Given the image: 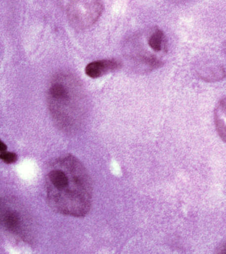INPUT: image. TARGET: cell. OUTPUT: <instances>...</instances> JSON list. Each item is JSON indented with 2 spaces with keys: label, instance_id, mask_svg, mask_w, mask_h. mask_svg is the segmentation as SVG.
<instances>
[{
  "label": "cell",
  "instance_id": "4",
  "mask_svg": "<svg viewBox=\"0 0 226 254\" xmlns=\"http://www.w3.org/2000/svg\"><path fill=\"white\" fill-rule=\"evenodd\" d=\"M120 64L115 60H103L92 62L85 68V73L91 78H97L120 68Z\"/></svg>",
  "mask_w": 226,
  "mask_h": 254
},
{
  "label": "cell",
  "instance_id": "10",
  "mask_svg": "<svg viewBox=\"0 0 226 254\" xmlns=\"http://www.w3.org/2000/svg\"><path fill=\"white\" fill-rule=\"evenodd\" d=\"M7 145L1 140H0V153L5 152L7 150Z\"/></svg>",
  "mask_w": 226,
  "mask_h": 254
},
{
  "label": "cell",
  "instance_id": "1",
  "mask_svg": "<svg viewBox=\"0 0 226 254\" xmlns=\"http://www.w3.org/2000/svg\"><path fill=\"white\" fill-rule=\"evenodd\" d=\"M48 204L55 212L81 218L92 203L90 176L82 162L72 154L57 159L46 177Z\"/></svg>",
  "mask_w": 226,
  "mask_h": 254
},
{
  "label": "cell",
  "instance_id": "5",
  "mask_svg": "<svg viewBox=\"0 0 226 254\" xmlns=\"http://www.w3.org/2000/svg\"><path fill=\"white\" fill-rule=\"evenodd\" d=\"M214 119L218 135L226 143V96L218 103L214 110Z\"/></svg>",
  "mask_w": 226,
  "mask_h": 254
},
{
  "label": "cell",
  "instance_id": "3",
  "mask_svg": "<svg viewBox=\"0 0 226 254\" xmlns=\"http://www.w3.org/2000/svg\"><path fill=\"white\" fill-rule=\"evenodd\" d=\"M103 9L102 0H69L68 20L75 30H84L98 21Z\"/></svg>",
  "mask_w": 226,
  "mask_h": 254
},
{
  "label": "cell",
  "instance_id": "6",
  "mask_svg": "<svg viewBox=\"0 0 226 254\" xmlns=\"http://www.w3.org/2000/svg\"><path fill=\"white\" fill-rule=\"evenodd\" d=\"M148 42L150 47L155 52H165L166 50V39L162 31L157 30L151 34Z\"/></svg>",
  "mask_w": 226,
  "mask_h": 254
},
{
  "label": "cell",
  "instance_id": "8",
  "mask_svg": "<svg viewBox=\"0 0 226 254\" xmlns=\"http://www.w3.org/2000/svg\"><path fill=\"white\" fill-rule=\"evenodd\" d=\"M0 160L7 164H13L18 160L17 155L14 152H5L0 153Z\"/></svg>",
  "mask_w": 226,
  "mask_h": 254
},
{
  "label": "cell",
  "instance_id": "9",
  "mask_svg": "<svg viewBox=\"0 0 226 254\" xmlns=\"http://www.w3.org/2000/svg\"><path fill=\"white\" fill-rule=\"evenodd\" d=\"M216 252L219 254H226V240L218 246Z\"/></svg>",
  "mask_w": 226,
  "mask_h": 254
},
{
  "label": "cell",
  "instance_id": "7",
  "mask_svg": "<svg viewBox=\"0 0 226 254\" xmlns=\"http://www.w3.org/2000/svg\"><path fill=\"white\" fill-rule=\"evenodd\" d=\"M3 222L5 226L11 231H16L20 225L18 215L13 212L5 213L3 217Z\"/></svg>",
  "mask_w": 226,
  "mask_h": 254
},
{
  "label": "cell",
  "instance_id": "2",
  "mask_svg": "<svg viewBox=\"0 0 226 254\" xmlns=\"http://www.w3.org/2000/svg\"><path fill=\"white\" fill-rule=\"evenodd\" d=\"M68 82L52 83L48 90V104L54 121L66 133H74L80 127L84 108L80 97Z\"/></svg>",
  "mask_w": 226,
  "mask_h": 254
}]
</instances>
